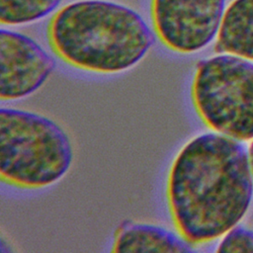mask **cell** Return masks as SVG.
<instances>
[{"label": "cell", "mask_w": 253, "mask_h": 253, "mask_svg": "<svg viewBox=\"0 0 253 253\" xmlns=\"http://www.w3.org/2000/svg\"><path fill=\"white\" fill-rule=\"evenodd\" d=\"M253 194L249 156L238 140L204 133L175 156L166 199L177 233L192 246L211 242L244 216Z\"/></svg>", "instance_id": "obj_1"}, {"label": "cell", "mask_w": 253, "mask_h": 253, "mask_svg": "<svg viewBox=\"0 0 253 253\" xmlns=\"http://www.w3.org/2000/svg\"><path fill=\"white\" fill-rule=\"evenodd\" d=\"M53 52L78 69L110 74L129 69L153 43L144 20L130 8L82 0L58 10L47 26Z\"/></svg>", "instance_id": "obj_2"}, {"label": "cell", "mask_w": 253, "mask_h": 253, "mask_svg": "<svg viewBox=\"0 0 253 253\" xmlns=\"http://www.w3.org/2000/svg\"><path fill=\"white\" fill-rule=\"evenodd\" d=\"M73 159L64 129L41 114L0 110V178L7 185L36 190L59 181Z\"/></svg>", "instance_id": "obj_3"}, {"label": "cell", "mask_w": 253, "mask_h": 253, "mask_svg": "<svg viewBox=\"0 0 253 253\" xmlns=\"http://www.w3.org/2000/svg\"><path fill=\"white\" fill-rule=\"evenodd\" d=\"M191 98L211 130L236 140L253 138V63L228 53L201 61Z\"/></svg>", "instance_id": "obj_4"}, {"label": "cell", "mask_w": 253, "mask_h": 253, "mask_svg": "<svg viewBox=\"0 0 253 253\" xmlns=\"http://www.w3.org/2000/svg\"><path fill=\"white\" fill-rule=\"evenodd\" d=\"M224 0H152L151 17L160 42L179 53L206 47L217 35Z\"/></svg>", "instance_id": "obj_5"}, {"label": "cell", "mask_w": 253, "mask_h": 253, "mask_svg": "<svg viewBox=\"0 0 253 253\" xmlns=\"http://www.w3.org/2000/svg\"><path fill=\"white\" fill-rule=\"evenodd\" d=\"M55 67L54 60L33 39L17 32H0V98L12 101L37 91Z\"/></svg>", "instance_id": "obj_6"}, {"label": "cell", "mask_w": 253, "mask_h": 253, "mask_svg": "<svg viewBox=\"0 0 253 253\" xmlns=\"http://www.w3.org/2000/svg\"><path fill=\"white\" fill-rule=\"evenodd\" d=\"M113 252H192V245L158 225L126 222L116 231Z\"/></svg>", "instance_id": "obj_7"}, {"label": "cell", "mask_w": 253, "mask_h": 253, "mask_svg": "<svg viewBox=\"0 0 253 253\" xmlns=\"http://www.w3.org/2000/svg\"><path fill=\"white\" fill-rule=\"evenodd\" d=\"M215 50L253 60V0H234L226 8Z\"/></svg>", "instance_id": "obj_8"}, {"label": "cell", "mask_w": 253, "mask_h": 253, "mask_svg": "<svg viewBox=\"0 0 253 253\" xmlns=\"http://www.w3.org/2000/svg\"><path fill=\"white\" fill-rule=\"evenodd\" d=\"M61 0H0V22L14 26L35 22L51 13Z\"/></svg>", "instance_id": "obj_9"}, {"label": "cell", "mask_w": 253, "mask_h": 253, "mask_svg": "<svg viewBox=\"0 0 253 253\" xmlns=\"http://www.w3.org/2000/svg\"><path fill=\"white\" fill-rule=\"evenodd\" d=\"M217 252H253V231L233 227L220 241Z\"/></svg>", "instance_id": "obj_10"}, {"label": "cell", "mask_w": 253, "mask_h": 253, "mask_svg": "<svg viewBox=\"0 0 253 253\" xmlns=\"http://www.w3.org/2000/svg\"><path fill=\"white\" fill-rule=\"evenodd\" d=\"M248 156H249L250 168H251V172H252V176H253V141L251 142V144H250V146H249V152H248Z\"/></svg>", "instance_id": "obj_11"}]
</instances>
